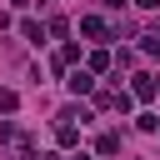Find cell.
Returning a JSON list of instances; mask_svg holds the SVG:
<instances>
[{"instance_id": "obj_6", "label": "cell", "mask_w": 160, "mask_h": 160, "mask_svg": "<svg viewBox=\"0 0 160 160\" xmlns=\"http://www.w3.org/2000/svg\"><path fill=\"white\" fill-rule=\"evenodd\" d=\"M20 35H25V40H35V45H40V40H45V30H40V25H35V20H25V25H20Z\"/></svg>"}, {"instance_id": "obj_9", "label": "cell", "mask_w": 160, "mask_h": 160, "mask_svg": "<svg viewBox=\"0 0 160 160\" xmlns=\"http://www.w3.org/2000/svg\"><path fill=\"white\" fill-rule=\"evenodd\" d=\"M15 105H20V95L15 90H0V110H15Z\"/></svg>"}, {"instance_id": "obj_2", "label": "cell", "mask_w": 160, "mask_h": 160, "mask_svg": "<svg viewBox=\"0 0 160 160\" xmlns=\"http://www.w3.org/2000/svg\"><path fill=\"white\" fill-rule=\"evenodd\" d=\"M80 30H85L90 40H105V20H100V15H85V20H80Z\"/></svg>"}, {"instance_id": "obj_3", "label": "cell", "mask_w": 160, "mask_h": 160, "mask_svg": "<svg viewBox=\"0 0 160 160\" xmlns=\"http://www.w3.org/2000/svg\"><path fill=\"white\" fill-rule=\"evenodd\" d=\"M155 95V75H135V100H150Z\"/></svg>"}, {"instance_id": "obj_8", "label": "cell", "mask_w": 160, "mask_h": 160, "mask_svg": "<svg viewBox=\"0 0 160 160\" xmlns=\"http://www.w3.org/2000/svg\"><path fill=\"white\" fill-rule=\"evenodd\" d=\"M140 50H145V55H160V35H155V30H150V35H145V45H140Z\"/></svg>"}, {"instance_id": "obj_10", "label": "cell", "mask_w": 160, "mask_h": 160, "mask_svg": "<svg viewBox=\"0 0 160 160\" xmlns=\"http://www.w3.org/2000/svg\"><path fill=\"white\" fill-rule=\"evenodd\" d=\"M135 5H140V10H155V5H160V0H135Z\"/></svg>"}, {"instance_id": "obj_4", "label": "cell", "mask_w": 160, "mask_h": 160, "mask_svg": "<svg viewBox=\"0 0 160 160\" xmlns=\"http://www.w3.org/2000/svg\"><path fill=\"white\" fill-rule=\"evenodd\" d=\"M70 60H80V45H60V55H55V70H65Z\"/></svg>"}, {"instance_id": "obj_1", "label": "cell", "mask_w": 160, "mask_h": 160, "mask_svg": "<svg viewBox=\"0 0 160 160\" xmlns=\"http://www.w3.org/2000/svg\"><path fill=\"white\" fill-rule=\"evenodd\" d=\"M70 90H75V95H90V90H95V75H90V70H75V75H70Z\"/></svg>"}, {"instance_id": "obj_7", "label": "cell", "mask_w": 160, "mask_h": 160, "mask_svg": "<svg viewBox=\"0 0 160 160\" xmlns=\"http://www.w3.org/2000/svg\"><path fill=\"white\" fill-rule=\"evenodd\" d=\"M55 140H60V145H75V140H80V130H75V125H60V130H55Z\"/></svg>"}, {"instance_id": "obj_5", "label": "cell", "mask_w": 160, "mask_h": 160, "mask_svg": "<svg viewBox=\"0 0 160 160\" xmlns=\"http://www.w3.org/2000/svg\"><path fill=\"white\" fill-rule=\"evenodd\" d=\"M95 150H100V155H115V150H120V135H110V130H105V135L95 140Z\"/></svg>"}, {"instance_id": "obj_11", "label": "cell", "mask_w": 160, "mask_h": 160, "mask_svg": "<svg viewBox=\"0 0 160 160\" xmlns=\"http://www.w3.org/2000/svg\"><path fill=\"white\" fill-rule=\"evenodd\" d=\"M75 160H90V155H75Z\"/></svg>"}]
</instances>
